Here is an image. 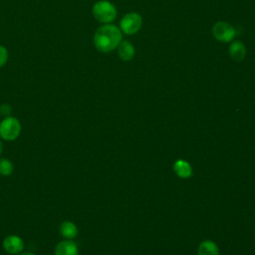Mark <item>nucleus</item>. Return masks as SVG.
Segmentation results:
<instances>
[{"instance_id":"obj_1","label":"nucleus","mask_w":255,"mask_h":255,"mask_svg":"<svg viewBox=\"0 0 255 255\" xmlns=\"http://www.w3.org/2000/svg\"><path fill=\"white\" fill-rule=\"evenodd\" d=\"M122 42L121 30L111 24H106L98 28L94 35V45L97 50L109 53L115 50Z\"/></svg>"},{"instance_id":"obj_2","label":"nucleus","mask_w":255,"mask_h":255,"mask_svg":"<svg viewBox=\"0 0 255 255\" xmlns=\"http://www.w3.org/2000/svg\"><path fill=\"white\" fill-rule=\"evenodd\" d=\"M21 123L12 116L5 117L0 122V138L6 141H13L21 133Z\"/></svg>"},{"instance_id":"obj_3","label":"nucleus","mask_w":255,"mask_h":255,"mask_svg":"<svg viewBox=\"0 0 255 255\" xmlns=\"http://www.w3.org/2000/svg\"><path fill=\"white\" fill-rule=\"evenodd\" d=\"M93 16L101 23H111L117 17V9L114 4L107 0L96 2L92 8Z\"/></svg>"},{"instance_id":"obj_4","label":"nucleus","mask_w":255,"mask_h":255,"mask_svg":"<svg viewBox=\"0 0 255 255\" xmlns=\"http://www.w3.org/2000/svg\"><path fill=\"white\" fill-rule=\"evenodd\" d=\"M121 29L128 35L135 34L142 25V19L139 14L131 12L126 14L121 20Z\"/></svg>"},{"instance_id":"obj_5","label":"nucleus","mask_w":255,"mask_h":255,"mask_svg":"<svg viewBox=\"0 0 255 255\" xmlns=\"http://www.w3.org/2000/svg\"><path fill=\"white\" fill-rule=\"evenodd\" d=\"M212 34L220 42H229L235 36V29L226 22H216L212 27Z\"/></svg>"},{"instance_id":"obj_6","label":"nucleus","mask_w":255,"mask_h":255,"mask_svg":"<svg viewBox=\"0 0 255 255\" xmlns=\"http://www.w3.org/2000/svg\"><path fill=\"white\" fill-rule=\"evenodd\" d=\"M2 246H3V249L8 254L18 255V254L23 252L25 244H24L23 239L20 236L15 235V234H11V235L6 236L3 239Z\"/></svg>"},{"instance_id":"obj_7","label":"nucleus","mask_w":255,"mask_h":255,"mask_svg":"<svg viewBox=\"0 0 255 255\" xmlns=\"http://www.w3.org/2000/svg\"><path fill=\"white\" fill-rule=\"evenodd\" d=\"M54 254L55 255H79V247L74 240L64 239L55 246Z\"/></svg>"},{"instance_id":"obj_8","label":"nucleus","mask_w":255,"mask_h":255,"mask_svg":"<svg viewBox=\"0 0 255 255\" xmlns=\"http://www.w3.org/2000/svg\"><path fill=\"white\" fill-rule=\"evenodd\" d=\"M59 231H60L61 236L64 239H69V240H74L78 236V233H79L77 225L70 220L63 221L60 224Z\"/></svg>"},{"instance_id":"obj_9","label":"nucleus","mask_w":255,"mask_h":255,"mask_svg":"<svg viewBox=\"0 0 255 255\" xmlns=\"http://www.w3.org/2000/svg\"><path fill=\"white\" fill-rule=\"evenodd\" d=\"M173 170L176 175L181 178H188L192 175V168L190 164L183 159H178L174 162Z\"/></svg>"},{"instance_id":"obj_10","label":"nucleus","mask_w":255,"mask_h":255,"mask_svg":"<svg viewBox=\"0 0 255 255\" xmlns=\"http://www.w3.org/2000/svg\"><path fill=\"white\" fill-rule=\"evenodd\" d=\"M118 53L123 61H129L134 56V48L128 41H122L118 46Z\"/></svg>"},{"instance_id":"obj_11","label":"nucleus","mask_w":255,"mask_h":255,"mask_svg":"<svg viewBox=\"0 0 255 255\" xmlns=\"http://www.w3.org/2000/svg\"><path fill=\"white\" fill-rule=\"evenodd\" d=\"M229 54L235 61H242L246 55V49L242 42L234 41L229 47Z\"/></svg>"},{"instance_id":"obj_12","label":"nucleus","mask_w":255,"mask_h":255,"mask_svg":"<svg viewBox=\"0 0 255 255\" xmlns=\"http://www.w3.org/2000/svg\"><path fill=\"white\" fill-rule=\"evenodd\" d=\"M198 255H219L218 246L211 240H205L198 247Z\"/></svg>"},{"instance_id":"obj_13","label":"nucleus","mask_w":255,"mask_h":255,"mask_svg":"<svg viewBox=\"0 0 255 255\" xmlns=\"http://www.w3.org/2000/svg\"><path fill=\"white\" fill-rule=\"evenodd\" d=\"M14 171V164L8 158H0V174L2 176H9Z\"/></svg>"},{"instance_id":"obj_14","label":"nucleus","mask_w":255,"mask_h":255,"mask_svg":"<svg viewBox=\"0 0 255 255\" xmlns=\"http://www.w3.org/2000/svg\"><path fill=\"white\" fill-rule=\"evenodd\" d=\"M8 56H9V54H8L7 49L4 46L0 45V68L3 67L4 65H6V63L8 61Z\"/></svg>"},{"instance_id":"obj_15","label":"nucleus","mask_w":255,"mask_h":255,"mask_svg":"<svg viewBox=\"0 0 255 255\" xmlns=\"http://www.w3.org/2000/svg\"><path fill=\"white\" fill-rule=\"evenodd\" d=\"M0 114L4 117H8L10 116L11 114V107L10 105L8 104H3L1 107H0Z\"/></svg>"},{"instance_id":"obj_16","label":"nucleus","mask_w":255,"mask_h":255,"mask_svg":"<svg viewBox=\"0 0 255 255\" xmlns=\"http://www.w3.org/2000/svg\"><path fill=\"white\" fill-rule=\"evenodd\" d=\"M19 255H36V254H34V253H32V252H22V253H20Z\"/></svg>"},{"instance_id":"obj_17","label":"nucleus","mask_w":255,"mask_h":255,"mask_svg":"<svg viewBox=\"0 0 255 255\" xmlns=\"http://www.w3.org/2000/svg\"><path fill=\"white\" fill-rule=\"evenodd\" d=\"M2 151H3V143H2V140L0 138V155L2 154Z\"/></svg>"}]
</instances>
